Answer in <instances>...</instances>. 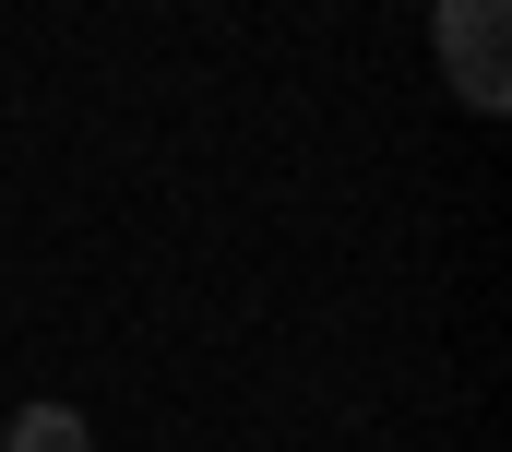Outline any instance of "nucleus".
I'll use <instances>...</instances> for the list:
<instances>
[{
	"label": "nucleus",
	"instance_id": "nucleus-2",
	"mask_svg": "<svg viewBox=\"0 0 512 452\" xmlns=\"http://www.w3.org/2000/svg\"><path fill=\"white\" fill-rule=\"evenodd\" d=\"M0 452H96V429H84L72 405H24V417L0 429Z\"/></svg>",
	"mask_w": 512,
	"mask_h": 452
},
{
	"label": "nucleus",
	"instance_id": "nucleus-1",
	"mask_svg": "<svg viewBox=\"0 0 512 452\" xmlns=\"http://www.w3.org/2000/svg\"><path fill=\"white\" fill-rule=\"evenodd\" d=\"M429 48L477 119L512 108V0H429Z\"/></svg>",
	"mask_w": 512,
	"mask_h": 452
}]
</instances>
